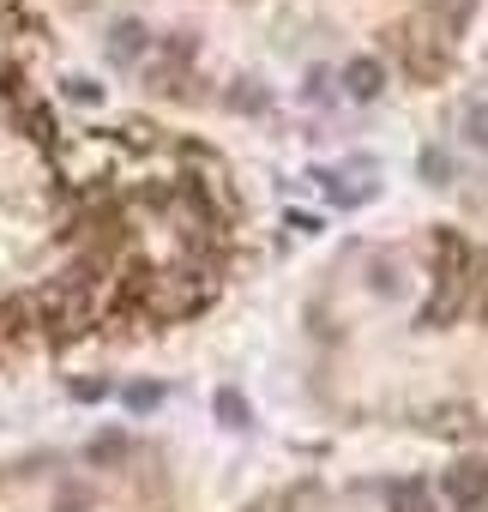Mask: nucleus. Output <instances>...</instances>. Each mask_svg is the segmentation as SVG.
<instances>
[{
  "mask_svg": "<svg viewBox=\"0 0 488 512\" xmlns=\"http://www.w3.org/2000/svg\"><path fill=\"white\" fill-rule=\"evenodd\" d=\"M235 253L223 157L0 0V368L157 338L223 296Z\"/></svg>",
  "mask_w": 488,
  "mask_h": 512,
  "instance_id": "nucleus-1",
  "label": "nucleus"
}]
</instances>
